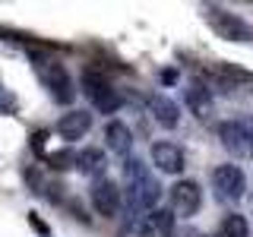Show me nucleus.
<instances>
[{
  "label": "nucleus",
  "mask_w": 253,
  "mask_h": 237,
  "mask_svg": "<svg viewBox=\"0 0 253 237\" xmlns=\"http://www.w3.org/2000/svg\"><path fill=\"white\" fill-rule=\"evenodd\" d=\"M174 234V212L171 209H152L149 215L136 218V237H171Z\"/></svg>",
  "instance_id": "obj_9"
},
{
  "label": "nucleus",
  "mask_w": 253,
  "mask_h": 237,
  "mask_svg": "<svg viewBox=\"0 0 253 237\" xmlns=\"http://www.w3.org/2000/svg\"><path fill=\"white\" fill-rule=\"evenodd\" d=\"M203 16H206V22H209V29L215 32L218 38H225V41H253V26L244 22L241 16L228 13L225 6L209 3V6H203Z\"/></svg>",
  "instance_id": "obj_3"
},
{
  "label": "nucleus",
  "mask_w": 253,
  "mask_h": 237,
  "mask_svg": "<svg viewBox=\"0 0 253 237\" xmlns=\"http://www.w3.org/2000/svg\"><path fill=\"white\" fill-rule=\"evenodd\" d=\"M212 190L221 202H241L244 190H247V174L237 164H218L212 171Z\"/></svg>",
  "instance_id": "obj_4"
},
{
  "label": "nucleus",
  "mask_w": 253,
  "mask_h": 237,
  "mask_svg": "<svg viewBox=\"0 0 253 237\" xmlns=\"http://www.w3.org/2000/svg\"><path fill=\"white\" fill-rule=\"evenodd\" d=\"M105 142H108V152H114L117 158H130V149H133V133L126 130V123L121 120H108L105 123Z\"/></svg>",
  "instance_id": "obj_12"
},
{
  "label": "nucleus",
  "mask_w": 253,
  "mask_h": 237,
  "mask_svg": "<svg viewBox=\"0 0 253 237\" xmlns=\"http://www.w3.org/2000/svg\"><path fill=\"white\" fill-rule=\"evenodd\" d=\"M184 98H187V108L193 111L200 120H209V114H212V95H209V89H206L203 82H190Z\"/></svg>",
  "instance_id": "obj_14"
},
{
  "label": "nucleus",
  "mask_w": 253,
  "mask_h": 237,
  "mask_svg": "<svg viewBox=\"0 0 253 237\" xmlns=\"http://www.w3.org/2000/svg\"><path fill=\"white\" fill-rule=\"evenodd\" d=\"M83 92H85V98L92 101V108L101 111V114H114V111L121 108V92L111 85V79L101 73L98 67L83 70Z\"/></svg>",
  "instance_id": "obj_2"
},
{
  "label": "nucleus",
  "mask_w": 253,
  "mask_h": 237,
  "mask_svg": "<svg viewBox=\"0 0 253 237\" xmlns=\"http://www.w3.org/2000/svg\"><path fill=\"white\" fill-rule=\"evenodd\" d=\"M218 139L234 158H253V139L247 133L244 120H225L218 123Z\"/></svg>",
  "instance_id": "obj_8"
},
{
  "label": "nucleus",
  "mask_w": 253,
  "mask_h": 237,
  "mask_svg": "<svg viewBox=\"0 0 253 237\" xmlns=\"http://www.w3.org/2000/svg\"><path fill=\"white\" fill-rule=\"evenodd\" d=\"M215 237H250V225L244 215H225L218 225V234Z\"/></svg>",
  "instance_id": "obj_16"
},
{
  "label": "nucleus",
  "mask_w": 253,
  "mask_h": 237,
  "mask_svg": "<svg viewBox=\"0 0 253 237\" xmlns=\"http://www.w3.org/2000/svg\"><path fill=\"white\" fill-rule=\"evenodd\" d=\"M76 168L98 180L101 171H105V152H101V149H83V152L76 155Z\"/></svg>",
  "instance_id": "obj_15"
},
{
  "label": "nucleus",
  "mask_w": 253,
  "mask_h": 237,
  "mask_svg": "<svg viewBox=\"0 0 253 237\" xmlns=\"http://www.w3.org/2000/svg\"><path fill=\"white\" fill-rule=\"evenodd\" d=\"M89 130H92V114L89 111H67V114H60V120H57V136L67 139V142L83 139Z\"/></svg>",
  "instance_id": "obj_11"
},
{
  "label": "nucleus",
  "mask_w": 253,
  "mask_h": 237,
  "mask_svg": "<svg viewBox=\"0 0 253 237\" xmlns=\"http://www.w3.org/2000/svg\"><path fill=\"white\" fill-rule=\"evenodd\" d=\"M149 105H152V117L165 126V130H174V126H177V120H180V108L174 105L168 95H162V92L152 95V98H149Z\"/></svg>",
  "instance_id": "obj_13"
},
{
  "label": "nucleus",
  "mask_w": 253,
  "mask_h": 237,
  "mask_svg": "<svg viewBox=\"0 0 253 237\" xmlns=\"http://www.w3.org/2000/svg\"><path fill=\"white\" fill-rule=\"evenodd\" d=\"M76 155L79 152H54V155H47V164H51V168H57V171L76 168Z\"/></svg>",
  "instance_id": "obj_17"
},
{
  "label": "nucleus",
  "mask_w": 253,
  "mask_h": 237,
  "mask_svg": "<svg viewBox=\"0 0 253 237\" xmlns=\"http://www.w3.org/2000/svg\"><path fill=\"white\" fill-rule=\"evenodd\" d=\"M250 209H253V196H250Z\"/></svg>",
  "instance_id": "obj_19"
},
{
  "label": "nucleus",
  "mask_w": 253,
  "mask_h": 237,
  "mask_svg": "<svg viewBox=\"0 0 253 237\" xmlns=\"http://www.w3.org/2000/svg\"><path fill=\"white\" fill-rule=\"evenodd\" d=\"M168 196H171V212L174 215H196L200 212V205H203V190L196 180H177L171 190H168Z\"/></svg>",
  "instance_id": "obj_7"
},
{
  "label": "nucleus",
  "mask_w": 253,
  "mask_h": 237,
  "mask_svg": "<svg viewBox=\"0 0 253 237\" xmlns=\"http://www.w3.org/2000/svg\"><path fill=\"white\" fill-rule=\"evenodd\" d=\"M158 187L155 174L149 171V164H142L139 158H126L124 161V202H126V215L142 218L152 209H158Z\"/></svg>",
  "instance_id": "obj_1"
},
{
  "label": "nucleus",
  "mask_w": 253,
  "mask_h": 237,
  "mask_svg": "<svg viewBox=\"0 0 253 237\" xmlns=\"http://www.w3.org/2000/svg\"><path fill=\"white\" fill-rule=\"evenodd\" d=\"M152 164L162 174H180L184 171V149L177 146V142H168V139H162V142H155L152 146Z\"/></svg>",
  "instance_id": "obj_10"
},
{
  "label": "nucleus",
  "mask_w": 253,
  "mask_h": 237,
  "mask_svg": "<svg viewBox=\"0 0 253 237\" xmlns=\"http://www.w3.org/2000/svg\"><path fill=\"white\" fill-rule=\"evenodd\" d=\"M89 199H92V209L98 212V215L114 218L124 205V190L111 177H98V180H92V187H89Z\"/></svg>",
  "instance_id": "obj_6"
},
{
  "label": "nucleus",
  "mask_w": 253,
  "mask_h": 237,
  "mask_svg": "<svg viewBox=\"0 0 253 237\" xmlns=\"http://www.w3.org/2000/svg\"><path fill=\"white\" fill-rule=\"evenodd\" d=\"M38 70H42V82H44L47 95H51L57 105H73L76 89H73V79H70V73L63 70V63L47 60V63H42Z\"/></svg>",
  "instance_id": "obj_5"
},
{
  "label": "nucleus",
  "mask_w": 253,
  "mask_h": 237,
  "mask_svg": "<svg viewBox=\"0 0 253 237\" xmlns=\"http://www.w3.org/2000/svg\"><path fill=\"white\" fill-rule=\"evenodd\" d=\"M244 126H247V133H250V139H253V117H244Z\"/></svg>",
  "instance_id": "obj_18"
}]
</instances>
